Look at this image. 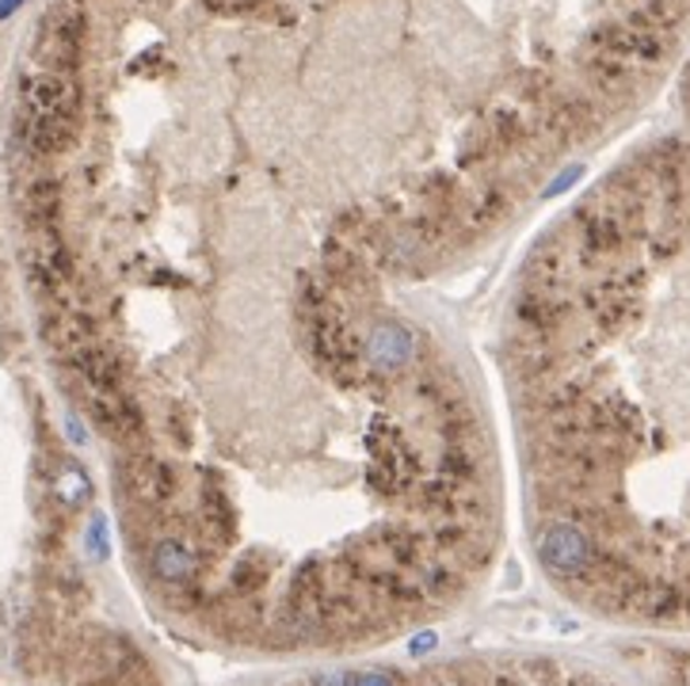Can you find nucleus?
Instances as JSON below:
<instances>
[{"label": "nucleus", "instance_id": "nucleus-1", "mask_svg": "<svg viewBox=\"0 0 690 686\" xmlns=\"http://www.w3.org/2000/svg\"><path fill=\"white\" fill-rule=\"evenodd\" d=\"M511 366L538 522L607 618L690 629V149L661 145L531 252Z\"/></svg>", "mask_w": 690, "mask_h": 686}, {"label": "nucleus", "instance_id": "nucleus-2", "mask_svg": "<svg viewBox=\"0 0 690 686\" xmlns=\"http://www.w3.org/2000/svg\"><path fill=\"white\" fill-rule=\"evenodd\" d=\"M309 328V344L317 351V362H321L329 374L347 377V382H362L367 377V351H362V340L352 333L344 317H340L336 302L313 305V310H301Z\"/></svg>", "mask_w": 690, "mask_h": 686}, {"label": "nucleus", "instance_id": "nucleus-3", "mask_svg": "<svg viewBox=\"0 0 690 686\" xmlns=\"http://www.w3.org/2000/svg\"><path fill=\"white\" fill-rule=\"evenodd\" d=\"M84 31L88 23H84L81 4L61 0V4L46 8L35 27V61L50 73H73L84 50Z\"/></svg>", "mask_w": 690, "mask_h": 686}, {"label": "nucleus", "instance_id": "nucleus-4", "mask_svg": "<svg viewBox=\"0 0 690 686\" xmlns=\"http://www.w3.org/2000/svg\"><path fill=\"white\" fill-rule=\"evenodd\" d=\"M84 408H88L92 423L104 428L111 438L134 446L145 438L142 408L127 397L122 389H99V385H84Z\"/></svg>", "mask_w": 690, "mask_h": 686}, {"label": "nucleus", "instance_id": "nucleus-5", "mask_svg": "<svg viewBox=\"0 0 690 686\" xmlns=\"http://www.w3.org/2000/svg\"><path fill=\"white\" fill-rule=\"evenodd\" d=\"M81 88L69 73L38 69L23 81V115H76Z\"/></svg>", "mask_w": 690, "mask_h": 686}, {"label": "nucleus", "instance_id": "nucleus-6", "mask_svg": "<svg viewBox=\"0 0 690 686\" xmlns=\"http://www.w3.org/2000/svg\"><path fill=\"white\" fill-rule=\"evenodd\" d=\"M150 573L153 580L168 583V588H188V583H199V576H203V557L183 538H160L150 550Z\"/></svg>", "mask_w": 690, "mask_h": 686}, {"label": "nucleus", "instance_id": "nucleus-7", "mask_svg": "<svg viewBox=\"0 0 690 686\" xmlns=\"http://www.w3.org/2000/svg\"><path fill=\"white\" fill-rule=\"evenodd\" d=\"M122 484H127V496L138 504H165L180 489V477L168 461L157 458H130L122 466Z\"/></svg>", "mask_w": 690, "mask_h": 686}, {"label": "nucleus", "instance_id": "nucleus-8", "mask_svg": "<svg viewBox=\"0 0 690 686\" xmlns=\"http://www.w3.org/2000/svg\"><path fill=\"white\" fill-rule=\"evenodd\" d=\"M362 351H367L370 370H378L385 377H397L408 366V359H413V333L405 325H397V321H378L370 328Z\"/></svg>", "mask_w": 690, "mask_h": 686}, {"label": "nucleus", "instance_id": "nucleus-9", "mask_svg": "<svg viewBox=\"0 0 690 686\" xmlns=\"http://www.w3.org/2000/svg\"><path fill=\"white\" fill-rule=\"evenodd\" d=\"M20 134L35 157H58L73 145L76 115H23Z\"/></svg>", "mask_w": 690, "mask_h": 686}, {"label": "nucleus", "instance_id": "nucleus-10", "mask_svg": "<svg viewBox=\"0 0 690 686\" xmlns=\"http://www.w3.org/2000/svg\"><path fill=\"white\" fill-rule=\"evenodd\" d=\"M58 206H61L58 180H35L23 191V214H27L31 229H50L58 221Z\"/></svg>", "mask_w": 690, "mask_h": 686}, {"label": "nucleus", "instance_id": "nucleus-11", "mask_svg": "<svg viewBox=\"0 0 690 686\" xmlns=\"http://www.w3.org/2000/svg\"><path fill=\"white\" fill-rule=\"evenodd\" d=\"M50 492L66 507H81V504H88V496H92V481L76 461H58V469L50 473Z\"/></svg>", "mask_w": 690, "mask_h": 686}, {"label": "nucleus", "instance_id": "nucleus-12", "mask_svg": "<svg viewBox=\"0 0 690 686\" xmlns=\"http://www.w3.org/2000/svg\"><path fill=\"white\" fill-rule=\"evenodd\" d=\"M473 477H477V454H473V446L469 443H447L443 454H439V481L469 489Z\"/></svg>", "mask_w": 690, "mask_h": 686}, {"label": "nucleus", "instance_id": "nucleus-13", "mask_svg": "<svg viewBox=\"0 0 690 686\" xmlns=\"http://www.w3.org/2000/svg\"><path fill=\"white\" fill-rule=\"evenodd\" d=\"M199 519H203V527H211V530H226V522H229L226 492H222V484L214 473H203V481H199Z\"/></svg>", "mask_w": 690, "mask_h": 686}, {"label": "nucleus", "instance_id": "nucleus-14", "mask_svg": "<svg viewBox=\"0 0 690 686\" xmlns=\"http://www.w3.org/2000/svg\"><path fill=\"white\" fill-rule=\"evenodd\" d=\"M260 583V568H255V561H237L229 573V588L233 595H248V591Z\"/></svg>", "mask_w": 690, "mask_h": 686}, {"label": "nucleus", "instance_id": "nucleus-15", "mask_svg": "<svg viewBox=\"0 0 690 686\" xmlns=\"http://www.w3.org/2000/svg\"><path fill=\"white\" fill-rule=\"evenodd\" d=\"M88 553L92 557H107V519L104 515H96V519L88 522Z\"/></svg>", "mask_w": 690, "mask_h": 686}, {"label": "nucleus", "instance_id": "nucleus-16", "mask_svg": "<svg viewBox=\"0 0 690 686\" xmlns=\"http://www.w3.org/2000/svg\"><path fill=\"white\" fill-rule=\"evenodd\" d=\"M206 8H214V12H252V8H260L263 0H203Z\"/></svg>", "mask_w": 690, "mask_h": 686}, {"label": "nucleus", "instance_id": "nucleus-17", "mask_svg": "<svg viewBox=\"0 0 690 686\" xmlns=\"http://www.w3.org/2000/svg\"><path fill=\"white\" fill-rule=\"evenodd\" d=\"M352 686H397L390 672H367V675H355Z\"/></svg>", "mask_w": 690, "mask_h": 686}, {"label": "nucleus", "instance_id": "nucleus-18", "mask_svg": "<svg viewBox=\"0 0 690 686\" xmlns=\"http://www.w3.org/2000/svg\"><path fill=\"white\" fill-rule=\"evenodd\" d=\"M355 675L352 672H329V675H317L313 686H352Z\"/></svg>", "mask_w": 690, "mask_h": 686}, {"label": "nucleus", "instance_id": "nucleus-19", "mask_svg": "<svg viewBox=\"0 0 690 686\" xmlns=\"http://www.w3.org/2000/svg\"><path fill=\"white\" fill-rule=\"evenodd\" d=\"M431 645H436V634H420V637H416V645H413V652H416V657H424Z\"/></svg>", "mask_w": 690, "mask_h": 686}, {"label": "nucleus", "instance_id": "nucleus-20", "mask_svg": "<svg viewBox=\"0 0 690 686\" xmlns=\"http://www.w3.org/2000/svg\"><path fill=\"white\" fill-rule=\"evenodd\" d=\"M66 428H69V438H73V443H84V438H88V435L81 431V423L73 420V416H66Z\"/></svg>", "mask_w": 690, "mask_h": 686}, {"label": "nucleus", "instance_id": "nucleus-21", "mask_svg": "<svg viewBox=\"0 0 690 686\" xmlns=\"http://www.w3.org/2000/svg\"><path fill=\"white\" fill-rule=\"evenodd\" d=\"M20 4H23V0H0V20H4V15H12Z\"/></svg>", "mask_w": 690, "mask_h": 686}, {"label": "nucleus", "instance_id": "nucleus-22", "mask_svg": "<svg viewBox=\"0 0 690 686\" xmlns=\"http://www.w3.org/2000/svg\"><path fill=\"white\" fill-rule=\"evenodd\" d=\"M69 4H84V0H69Z\"/></svg>", "mask_w": 690, "mask_h": 686}]
</instances>
